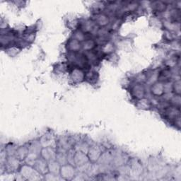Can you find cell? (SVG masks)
Listing matches in <instances>:
<instances>
[{"mask_svg":"<svg viewBox=\"0 0 181 181\" xmlns=\"http://www.w3.org/2000/svg\"><path fill=\"white\" fill-rule=\"evenodd\" d=\"M163 93H164V86L161 83L155 84L154 87H152V94H154V95L161 96Z\"/></svg>","mask_w":181,"mask_h":181,"instance_id":"cell-1","label":"cell"},{"mask_svg":"<svg viewBox=\"0 0 181 181\" xmlns=\"http://www.w3.org/2000/svg\"><path fill=\"white\" fill-rule=\"evenodd\" d=\"M173 90L174 92L176 93L178 95H179V94H180V80H178V81H176V82L174 83V84L173 85Z\"/></svg>","mask_w":181,"mask_h":181,"instance_id":"cell-2","label":"cell"}]
</instances>
